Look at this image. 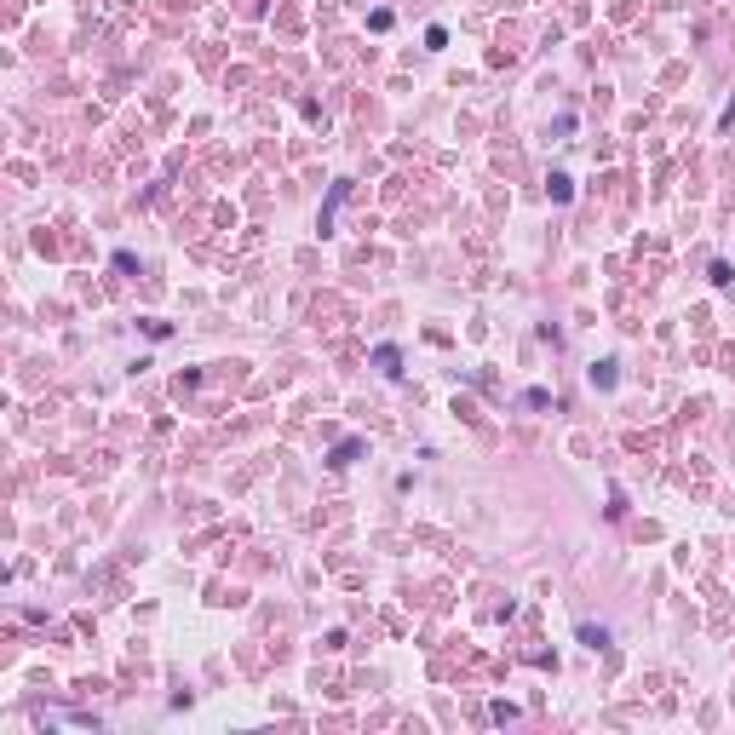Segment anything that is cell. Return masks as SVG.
I'll return each mask as SVG.
<instances>
[{"instance_id":"obj_3","label":"cell","mask_w":735,"mask_h":735,"mask_svg":"<svg viewBox=\"0 0 735 735\" xmlns=\"http://www.w3.org/2000/svg\"><path fill=\"white\" fill-rule=\"evenodd\" d=\"M546 190H551V201H569V196H575V184L563 179V172H551V184H546Z\"/></svg>"},{"instance_id":"obj_1","label":"cell","mask_w":735,"mask_h":735,"mask_svg":"<svg viewBox=\"0 0 735 735\" xmlns=\"http://www.w3.org/2000/svg\"><path fill=\"white\" fill-rule=\"evenodd\" d=\"M374 368L397 379V374H402V357H397V345H379V351H374Z\"/></svg>"},{"instance_id":"obj_2","label":"cell","mask_w":735,"mask_h":735,"mask_svg":"<svg viewBox=\"0 0 735 735\" xmlns=\"http://www.w3.org/2000/svg\"><path fill=\"white\" fill-rule=\"evenodd\" d=\"M357 454H362V443H357V437H351V443H339V448H333V454H328V465H351V460H357Z\"/></svg>"},{"instance_id":"obj_4","label":"cell","mask_w":735,"mask_h":735,"mask_svg":"<svg viewBox=\"0 0 735 735\" xmlns=\"http://www.w3.org/2000/svg\"><path fill=\"white\" fill-rule=\"evenodd\" d=\"M580 643H586V650H603V643H609V632H603V626H580Z\"/></svg>"},{"instance_id":"obj_5","label":"cell","mask_w":735,"mask_h":735,"mask_svg":"<svg viewBox=\"0 0 735 735\" xmlns=\"http://www.w3.org/2000/svg\"><path fill=\"white\" fill-rule=\"evenodd\" d=\"M592 385H615V362H597V368H592Z\"/></svg>"}]
</instances>
